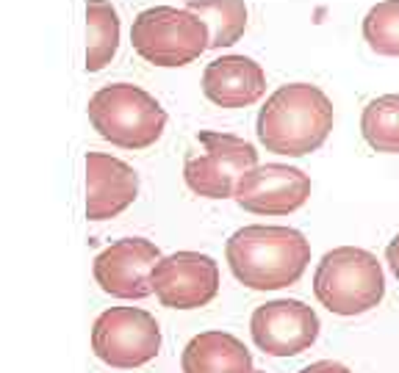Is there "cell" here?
<instances>
[{
    "instance_id": "1",
    "label": "cell",
    "mask_w": 399,
    "mask_h": 373,
    "mask_svg": "<svg viewBox=\"0 0 399 373\" xmlns=\"http://www.w3.org/2000/svg\"><path fill=\"white\" fill-rule=\"evenodd\" d=\"M230 274L250 290H283L302 279L311 263L308 238L283 224H247L225 244Z\"/></svg>"
},
{
    "instance_id": "2",
    "label": "cell",
    "mask_w": 399,
    "mask_h": 373,
    "mask_svg": "<svg viewBox=\"0 0 399 373\" xmlns=\"http://www.w3.org/2000/svg\"><path fill=\"white\" fill-rule=\"evenodd\" d=\"M332 119V103L319 86L286 83L266 97L255 119V133L266 153L302 158L327 141Z\"/></svg>"
},
{
    "instance_id": "3",
    "label": "cell",
    "mask_w": 399,
    "mask_h": 373,
    "mask_svg": "<svg viewBox=\"0 0 399 373\" xmlns=\"http://www.w3.org/2000/svg\"><path fill=\"white\" fill-rule=\"evenodd\" d=\"M316 302L341 318L374 310L385 296V274L380 260L358 246H339L322 255L313 271Z\"/></svg>"
},
{
    "instance_id": "4",
    "label": "cell",
    "mask_w": 399,
    "mask_h": 373,
    "mask_svg": "<svg viewBox=\"0 0 399 373\" xmlns=\"http://www.w3.org/2000/svg\"><path fill=\"white\" fill-rule=\"evenodd\" d=\"M89 122L100 138L119 149H147L167 127L161 103L133 83H108L89 97Z\"/></svg>"
},
{
    "instance_id": "5",
    "label": "cell",
    "mask_w": 399,
    "mask_h": 373,
    "mask_svg": "<svg viewBox=\"0 0 399 373\" xmlns=\"http://www.w3.org/2000/svg\"><path fill=\"white\" fill-rule=\"evenodd\" d=\"M130 44L147 64L186 66L211 50V31L186 6H153L133 20Z\"/></svg>"
},
{
    "instance_id": "6",
    "label": "cell",
    "mask_w": 399,
    "mask_h": 373,
    "mask_svg": "<svg viewBox=\"0 0 399 373\" xmlns=\"http://www.w3.org/2000/svg\"><path fill=\"white\" fill-rule=\"evenodd\" d=\"M197 141L203 153L183 166L189 191L206 199H233L239 180L258 166V149L247 138L222 130H200Z\"/></svg>"
},
{
    "instance_id": "7",
    "label": "cell",
    "mask_w": 399,
    "mask_h": 373,
    "mask_svg": "<svg viewBox=\"0 0 399 373\" xmlns=\"http://www.w3.org/2000/svg\"><path fill=\"white\" fill-rule=\"evenodd\" d=\"M161 326L142 307H108L92 324L95 357L117 370H133L153 362L161 351Z\"/></svg>"
},
{
    "instance_id": "8",
    "label": "cell",
    "mask_w": 399,
    "mask_h": 373,
    "mask_svg": "<svg viewBox=\"0 0 399 373\" xmlns=\"http://www.w3.org/2000/svg\"><path fill=\"white\" fill-rule=\"evenodd\" d=\"M156 298L169 310H200L219 293V263L203 252H172L150 274Z\"/></svg>"
},
{
    "instance_id": "9",
    "label": "cell",
    "mask_w": 399,
    "mask_h": 373,
    "mask_svg": "<svg viewBox=\"0 0 399 373\" xmlns=\"http://www.w3.org/2000/svg\"><path fill=\"white\" fill-rule=\"evenodd\" d=\"M319 316L300 298H275L258 305L250 318V335L266 357H297L319 337Z\"/></svg>"
},
{
    "instance_id": "10",
    "label": "cell",
    "mask_w": 399,
    "mask_h": 373,
    "mask_svg": "<svg viewBox=\"0 0 399 373\" xmlns=\"http://www.w3.org/2000/svg\"><path fill=\"white\" fill-rule=\"evenodd\" d=\"M161 257V249L147 238H119L95 257L92 274L103 293L125 302H139L153 296L150 274Z\"/></svg>"
},
{
    "instance_id": "11",
    "label": "cell",
    "mask_w": 399,
    "mask_h": 373,
    "mask_svg": "<svg viewBox=\"0 0 399 373\" xmlns=\"http://www.w3.org/2000/svg\"><path fill=\"white\" fill-rule=\"evenodd\" d=\"M233 199L255 216H289L311 199V177L289 164H258L239 180Z\"/></svg>"
},
{
    "instance_id": "12",
    "label": "cell",
    "mask_w": 399,
    "mask_h": 373,
    "mask_svg": "<svg viewBox=\"0 0 399 373\" xmlns=\"http://www.w3.org/2000/svg\"><path fill=\"white\" fill-rule=\"evenodd\" d=\"M86 218L108 221L128 210L139 196V175L130 164L106 155L86 153Z\"/></svg>"
},
{
    "instance_id": "13",
    "label": "cell",
    "mask_w": 399,
    "mask_h": 373,
    "mask_svg": "<svg viewBox=\"0 0 399 373\" xmlns=\"http://www.w3.org/2000/svg\"><path fill=\"white\" fill-rule=\"evenodd\" d=\"M203 94L219 108H247L266 94V72L250 55L214 58L203 72Z\"/></svg>"
},
{
    "instance_id": "14",
    "label": "cell",
    "mask_w": 399,
    "mask_h": 373,
    "mask_svg": "<svg viewBox=\"0 0 399 373\" xmlns=\"http://www.w3.org/2000/svg\"><path fill=\"white\" fill-rule=\"evenodd\" d=\"M183 373H255L250 348L230 332L211 329L194 335L180 354Z\"/></svg>"
},
{
    "instance_id": "15",
    "label": "cell",
    "mask_w": 399,
    "mask_h": 373,
    "mask_svg": "<svg viewBox=\"0 0 399 373\" xmlns=\"http://www.w3.org/2000/svg\"><path fill=\"white\" fill-rule=\"evenodd\" d=\"M119 50V14L108 0H86V72L106 69Z\"/></svg>"
},
{
    "instance_id": "16",
    "label": "cell",
    "mask_w": 399,
    "mask_h": 373,
    "mask_svg": "<svg viewBox=\"0 0 399 373\" xmlns=\"http://www.w3.org/2000/svg\"><path fill=\"white\" fill-rule=\"evenodd\" d=\"M186 9L194 12L211 31V50L236 44L247 31L244 0H186Z\"/></svg>"
},
{
    "instance_id": "17",
    "label": "cell",
    "mask_w": 399,
    "mask_h": 373,
    "mask_svg": "<svg viewBox=\"0 0 399 373\" xmlns=\"http://www.w3.org/2000/svg\"><path fill=\"white\" fill-rule=\"evenodd\" d=\"M361 133L374 153L399 155V94H383L366 103Z\"/></svg>"
},
{
    "instance_id": "18",
    "label": "cell",
    "mask_w": 399,
    "mask_h": 373,
    "mask_svg": "<svg viewBox=\"0 0 399 373\" xmlns=\"http://www.w3.org/2000/svg\"><path fill=\"white\" fill-rule=\"evenodd\" d=\"M363 39L377 55H399V0H383L366 12Z\"/></svg>"
},
{
    "instance_id": "19",
    "label": "cell",
    "mask_w": 399,
    "mask_h": 373,
    "mask_svg": "<svg viewBox=\"0 0 399 373\" xmlns=\"http://www.w3.org/2000/svg\"><path fill=\"white\" fill-rule=\"evenodd\" d=\"M297 373H352L347 365H341V362H336V359H319V362H311V365H305L302 370H297Z\"/></svg>"
},
{
    "instance_id": "20",
    "label": "cell",
    "mask_w": 399,
    "mask_h": 373,
    "mask_svg": "<svg viewBox=\"0 0 399 373\" xmlns=\"http://www.w3.org/2000/svg\"><path fill=\"white\" fill-rule=\"evenodd\" d=\"M385 263H388L391 274H394L396 282H399V235H394V238L388 241V246H385Z\"/></svg>"
},
{
    "instance_id": "21",
    "label": "cell",
    "mask_w": 399,
    "mask_h": 373,
    "mask_svg": "<svg viewBox=\"0 0 399 373\" xmlns=\"http://www.w3.org/2000/svg\"><path fill=\"white\" fill-rule=\"evenodd\" d=\"M255 373H266V370H258V368H255Z\"/></svg>"
}]
</instances>
